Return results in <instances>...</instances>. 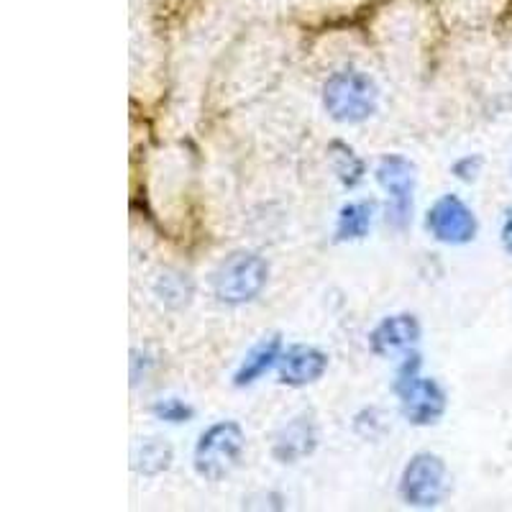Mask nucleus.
Here are the masks:
<instances>
[{
  "label": "nucleus",
  "mask_w": 512,
  "mask_h": 512,
  "mask_svg": "<svg viewBox=\"0 0 512 512\" xmlns=\"http://www.w3.org/2000/svg\"><path fill=\"white\" fill-rule=\"evenodd\" d=\"M479 169H482V157H464L454 164V175L464 182L477 180Z\"/></svg>",
  "instance_id": "f3484780"
},
{
  "label": "nucleus",
  "mask_w": 512,
  "mask_h": 512,
  "mask_svg": "<svg viewBox=\"0 0 512 512\" xmlns=\"http://www.w3.org/2000/svg\"><path fill=\"white\" fill-rule=\"evenodd\" d=\"M425 228L433 239L441 244L461 246L477 236V216L474 210L456 195H443L431 205L428 216H425Z\"/></svg>",
  "instance_id": "0eeeda50"
},
{
  "label": "nucleus",
  "mask_w": 512,
  "mask_h": 512,
  "mask_svg": "<svg viewBox=\"0 0 512 512\" xmlns=\"http://www.w3.org/2000/svg\"><path fill=\"white\" fill-rule=\"evenodd\" d=\"M172 459H175V451L169 443L159 441V438H146L134 451V469L144 477H157V474L167 472Z\"/></svg>",
  "instance_id": "ddd939ff"
},
{
  "label": "nucleus",
  "mask_w": 512,
  "mask_h": 512,
  "mask_svg": "<svg viewBox=\"0 0 512 512\" xmlns=\"http://www.w3.org/2000/svg\"><path fill=\"white\" fill-rule=\"evenodd\" d=\"M318 438V425H315L313 415H295L274 436V461H280V464H297V461L308 459V456L315 454V448H318Z\"/></svg>",
  "instance_id": "6e6552de"
},
{
  "label": "nucleus",
  "mask_w": 512,
  "mask_h": 512,
  "mask_svg": "<svg viewBox=\"0 0 512 512\" xmlns=\"http://www.w3.org/2000/svg\"><path fill=\"white\" fill-rule=\"evenodd\" d=\"M277 369H280V382L287 387H308L328 372V354L315 346H290L282 349Z\"/></svg>",
  "instance_id": "9d476101"
},
{
  "label": "nucleus",
  "mask_w": 512,
  "mask_h": 512,
  "mask_svg": "<svg viewBox=\"0 0 512 512\" xmlns=\"http://www.w3.org/2000/svg\"><path fill=\"white\" fill-rule=\"evenodd\" d=\"M269 264L256 251H236L213 274V295L226 305H244L262 295Z\"/></svg>",
  "instance_id": "20e7f679"
},
{
  "label": "nucleus",
  "mask_w": 512,
  "mask_h": 512,
  "mask_svg": "<svg viewBox=\"0 0 512 512\" xmlns=\"http://www.w3.org/2000/svg\"><path fill=\"white\" fill-rule=\"evenodd\" d=\"M420 336H423V328L413 313L387 315L369 333V349L374 356H395L418 344Z\"/></svg>",
  "instance_id": "1a4fd4ad"
},
{
  "label": "nucleus",
  "mask_w": 512,
  "mask_h": 512,
  "mask_svg": "<svg viewBox=\"0 0 512 512\" xmlns=\"http://www.w3.org/2000/svg\"><path fill=\"white\" fill-rule=\"evenodd\" d=\"M244 446L246 438L239 423L221 420V423L210 425L208 431L200 436L195 454H192L195 474L205 482H221L241 464Z\"/></svg>",
  "instance_id": "7ed1b4c3"
},
{
  "label": "nucleus",
  "mask_w": 512,
  "mask_h": 512,
  "mask_svg": "<svg viewBox=\"0 0 512 512\" xmlns=\"http://www.w3.org/2000/svg\"><path fill=\"white\" fill-rule=\"evenodd\" d=\"M446 495V464L431 451H420L402 469L400 497L405 505L436 507Z\"/></svg>",
  "instance_id": "423d86ee"
},
{
  "label": "nucleus",
  "mask_w": 512,
  "mask_h": 512,
  "mask_svg": "<svg viewBox=\"0 0 512 512\" xmlns=\"http://www.w3.org/2000/svg\"><path fill=\"white\" fill-rule=\"evenodd\" d=\"M152 413L157 420H164V423H187V420L195 418V410L187 402L177 400V397H167V400H159L152 405Z\"/></svg>",
  "instance_id": "2eb2a0df"
},
{
  "label": "nucleus",
  "mask_w": 512,
  "mask_h": 512,
  "mask_svg": "<svg viewBox=\"0 0 512 512\" xmlns=\"http://www.w3.org/2000/svg\"><path fill=\"white\" fill-rule=\"evenodd\" d=\"M175 282H177V277H162V280H159V287H157L159 295H162V300L167 305H185L192 295L190 280L182 282L180 287H175Z\"/></svg>",
  "instance_id": "dca6fc26"
},
{
  "label": "nucleus",
  "mask_w": 512,
  "mask_h": 512,
  "mask_svg": "<svg viewBox=\"0 0 512 512\" xmlns=\"http://www.w3.org/2000/svg\"><path fill=\"white\" fill-rule=\"evenodd\" d=\"M374 203L369 200H354L346 203L338 210L336 221V241H361L367 239L369 228H372Z\"/></svg>",
  "instance_id": "f8f14e48"
},
{
  "label": "nucleus",
  "mask_w": 512,
  "mask_h": 512,
  "mask_svg": "<svg viewBox=\"0 0 512 512\" xmlns=\"http://www.w3.org/2000/svg\"><path fill=\"white\" fill-rule=\"evenodd\" d=\"M379 187L387 192L390 205H387V223L395 228H405L413 216V192L415 180H418V169L402 154H387L377 164Z\"/></svg>",
  "instance_id": "39448f33"
},
{
  "label": "nucleus",
  "mask_w": 512,
  "mask_h": 512,
  "mask_svg": "<svg viewBox=\"0 0 512 512\" xmlns=\"http://www.w3.org/2000/svg\"><path fill=\"white\" fill-rule=\"evenodd\" d=\"M377 82L359 70H338L323 85V108L338 123H364L377 113Z\"/></svg>",
  "instance_id": "f257e3e1"
},
{
  "label": "nucleus",
  "mask_w": 512,
  "mask_h": 512,
  "mask_svg": "<svg viewBox=\"0 0 512 512\" xmlns=\"http://www.w3.org/2000/svg\"><path fill=\"white\" fill-rule=\"evenodd\" d=\"M395 395L405 420L413 425H433L443 418L448 397L441 384L431 377H420V356L410 354L395 379Z\"/></svg>",
  "instance_id": "f03ea898"
},
{
  "label": "nucleus",
  "mask_w": 512,
  "mask_h": 512,
  "mask_svg": "<svg viewBox=\"0 0 512 512\" xmlns=\"http://www.w3.org/2000/svg\"><path fill=\"white\" fill-rule=\"evenodd\" d=\"M502 246L507 254H512V213H507L505 223H502Z\"/></svg>",
  "instance_id": "a211bd4d"
},
{
  "label": "nucleus",
  "mask_w": 512,
  "mask_h": 512,
  "mask_svg": "<svg viewBox=\"0 0 512 512\" xmlns=\"http://www.w3.org/2000/svg\"><path fill=\"white\" fill-rule=\"evenodd\" d=\"M280 356H282V338L280 336L264 338V341H259V344L244 356L241 367L236 369V374H233V384H236V387H249V384H254L256 379H262L264 374H267L277 361H280Z\"/></svg>",
  "instance_id": "9b49d317"
},
{
  "label": "nucleus",
  "mask_w": 512,
  "mask_h": 512,
  "mask_svg": "<svg viewBox=\"0 0 512 512\" xmlns=\"http://www.w3.org/2000/svg\"><path fill=\"white\" fill-rule=\"evenodd\" d=\"M328 159H331V167L336 172V177L341 180L344 187H356L364 180V172H367V164L359 154L351 149L344 141H331L328 144Z\"/></svg>",
  "instance_id": "4468645a"
}]
</instances>
